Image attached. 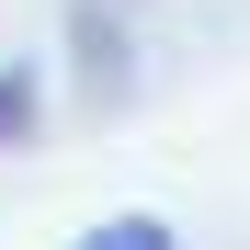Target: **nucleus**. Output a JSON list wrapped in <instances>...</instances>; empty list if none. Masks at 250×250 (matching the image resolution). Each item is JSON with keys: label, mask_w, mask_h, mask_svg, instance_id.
Masks as SVG:
<instances>
[{"label": "nucleus", "mask_w": 250, "mask_h": 250, "mask_svg": "<svg viewBox=\"0 0 250 250\" xmlns=\"http://www.w3.org/2000/svg\"><path fill=\"white\" fill-rule=\"evenodd\" d=\"M34 114H46V80H34V68H0V159L34 137Z\"/></svg>", "instance_id": "2"}, {"label": "nucleus", "mask_w": 250, "mask_h": 250, "mask_svg": "<svg viewBox=\"0 0 250 250\" xmlns=\"http://www.w3.org/2000/svg\"><path fill=\"white\" fill-rule=\"evenodd\" d=\"M80 91H91V103H125V23L103 12V0H80Z\"/></svg>", "instance_id": "1"}, {"label": "nucleus", "mask_w": 250, "mask_h": 250, "mask_svg": "<svg viewBox=\"0 0 250 250\" xmlns=\"http://www.w3.org/2000/svg\"><path fill=\"white\" fill-rule=\"evenodd\" d=\"M80 250H182V239H171V216H103Z\"/></svg>", "instance_id": "3"}]
</instances>
